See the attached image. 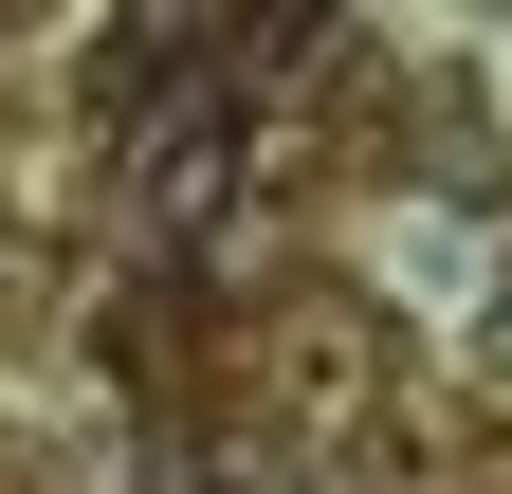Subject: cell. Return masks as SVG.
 <instances>
[{"label": "cell", "mask_w": 512, "mask_h": 494, "mask_svg": "<svg viewBox=\"0 0 512 494\" xmlns=\"http://www.w3.org/2000/svg\"><path fill=\"white\" fill-rule=\"evenodd\" d=\"M128 202H147V238H202L220 202H238V110L202 92V110H165L147 147H128Z\"/></svg>", "instance_id": "obj_1"}]
</instances>
